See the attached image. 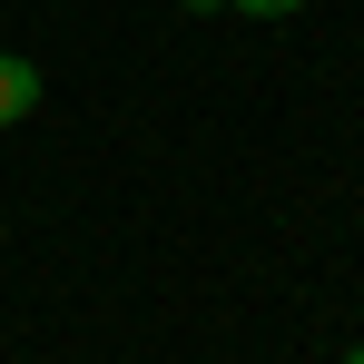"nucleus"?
Masks as SVG:
<instances>
[{"label": "nucleus", "mask_w": 364, "mask_h": 364, "mask_svg": "<svg viewBox=\"0 0 364 364\" xmlns=\"http://www.w3.org/2000/svg\"><path fill=\"white\" fill-rule=\"evenodd\" d=\"M30 109H40V69H30V60H10V50H0V128H20Z\"/></svg>", "instance_id": "1"}, {"label": "nucleus", "mask_w": 364, "mask_h": 364, "mask_svg": "<svg viewBox=\"0 0 364 364\" xmlns=\"http://www.w3.org/2000/svg\"><path fill=\"white\" fill-rule=\"evenodd\" d=\"M227 10H246V20H286V10H305V0H227Z\"/></svg>", "instance_id": "2"}, {"label": "nucleus", "mask_w": 364, "mask_h": 364, "mask_svg": "<svg viewBox=\"0 0 364 364\" xmlns=\"http://www.w3.org/2000/svg\"><path fill=\"white\" fill-rule=\"evenodd\" d=\"M187 10H197V20H207V10H227V0H187Z\"/></svg>", "instance_id": "3"}, {"label": "nucleus", "mask_w": 364, "mask_h": 364, "mask_svg": "<svg viewBox=\"0 0 364 364\" xmlns=\"http://www.w3.org/2000/svg\"><path fill=\"white\" fill-rule=\"evenodd\" d=\"M345 364H364V345H355V355H345Z\"/></svg>", "instance_id": "4"}]
</instances>
